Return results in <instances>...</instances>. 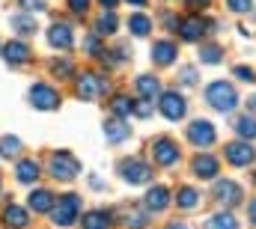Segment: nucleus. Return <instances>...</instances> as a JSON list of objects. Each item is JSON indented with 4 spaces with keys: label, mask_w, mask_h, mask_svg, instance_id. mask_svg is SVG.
Masks as SVG:
<instances>
[{
    "label": "nucleus",
    "mask_w": 256,
    "mask_h": 229,
    "mask_svg": "<svg viewBox=\"0 0 256 229\" xmlns=\"http://www.w3.org/2000/svg\"><path fill=\"white\" fill-rule=\"evenodd\" d=\"M18 6L24 12H42L45 9V0H18Z\"/></svg>",
    "instance_id": "obj_41"
},
{
    "label": "nucleus",
    "mask_w": 256,
    "mask_h": 229,
    "mask_svg": "<svg viewBox=\"0 0 256 229\" xmlns=\"http://www.w3.org/2000/svg\"><path fill=\"white\" fill-rule=\"evenodd\" d=\"M185 134H188V143L196 146V149H208L218 140V131H214V125L208 119H194L191 125L185 128Z\"/></svg>",
    "instance_id": "obj_10"
},
{
    "label": "nucleus",
    "mask_w": 256,
    "mask_h": 229,
    "mask_svg": "<svg viewBox=\"0 0 256 229\" xmlns=\"http://www.w3.org/2000/svg\"><path fill=\"white\" fill-rule=\"evenodd\" d=\"M158 110H161L164 119L179 122V119H185V114H188V102H185V96H182V92L167 90V92H161V96H158Z\"/></svg>",
    "instance_id": "obj_8"
},
{
    "label": "nucleus",
    "mask_w": 256,
    "mask_h": 229,
    "mask_svg": "<svg viewBox=\"0 0 256 229\" xmlns=\"http://www.w3.org/2000/svg\"><path fill=\"white\" fill-rule=\"evenodd\" d=\"M256 158V149L250 146V140H232V143H226L224 146V161L230 164V167H250Z\"/></svg>",
    "instance_id": "obj_9"
},
{
    "label": "nucleus",
    "mask_w": 256,
    "mask_h": 229,
    "mask_svg": "<svg viewBox=\"0 0 256 229\" xmlns=\"http://www.w3.org/2000/svg\"><path fill=\"white\" fill-rule=\"evenodd\" d=\"M167 229H188L182 220H173V224H167Z\"/></svg>",
    "instance_id": "obj_47"
},
{
    "label": "nucleus",
    "mask_w": 256,
    "mask_h": 229,
    "mask_svg": "<svg viewBox=\"0 0 256 229\" xmlns=\"http://www.w3.org/2000/svg\"><path fill=\"white\" fill-rule=\"evenodd\" d=\"M152 114H155L152 98H140V102L134 104V110H131V116H137V119H152Z\"/></svg>",
    "instance_id": "obj_35"
},
{
    "label": "nucleus",
    "mask_w": 256,
    "mask_h": 229,
    "mask_svg": "<svg viewBox=\"0 0 256 229\" xmlns=\"http://www.w3.org/2000/svg\"><path fill=\"white\" fill-rule=\"evenodd\" d=\"M27 98H30V108H36V110H57L60 102H63L60 98V90L51 86V84H45V80L33 84L30 92H27Z\"/></svg>",
    "instance_id": "obj_5"
},
{
    "label": "nucleus",
    "mask_w": 256,
    "mask_h": 229,
    "mask_svg": "<svg viewBox=\"0 0 256 229\" xmlns=\"http://www.w3.org/2000/svg\"><path fill=\"white\" fill-rule=\"evenodd\" d=\"M214 200H218L224 208H236V206L244 202V190H242L238 182L224 178V182H214Z\"/></svg>",
    "instance_id": "obj_11"
},
{
    "label": "nucleus",
    "mask_w": 256,
    "mask_h": 229,
    "mask_svg": "<svg viewBox=\"0 0 256 229\" xmlns=\"http://www.w3.org/2000/svg\"><path fill=\"white\" fill-rule=\"evenodd\" d=\"M149 57H152L155 66H173L176 57H179V48H176V42H170V39H158V42H152Z\"/></svg>",
    "instance_id": "obj_16"
},
{
    "label": "nucleus",
    "mask_w": 256,
    "mask_h": 229,
    "mask_svg": "<svg viewBox=\"0 0 256 229\" xmlns=\"http://www.w3.org/2000/svg\"><path fill=\"white\" fill-rule=\"evenodd\" d=\"M39 164L33 161V158H24V161H18V167H15V178L21 182V184H33L36 178H39Z\"/></svg>",
    "instance_id": "obj_24"
},
{
    "label": "nucleus",
    "mask_w": 256,
    "mask_h": 229,
    "mask_svg": "<svg viewBox=\"0 0 256 229\" xmlns=\"http://www.w3.org/2000/svg\"><path fill=\"white\" fill-rule=\"evenodd\" d=\"M116 27H120V21H116V12H114V9H104V12L96 18V33H98L102 39H104V36H114Z\"/></svg>",
    "instance_id": "obj_25"
},
{
    "label": "nucleus",
    "mask_w": 256,
    "mask_h": 229,
    "mask_svg": "<svg viewBox=\"0 0 256 229\" xmlns=\"http://www.w3.org/2000/svg\"><path fill=\"white\" fill-rule=\"evenodd\" d=\"M128 134H131V128H128V122L122 119V116H110L108 122H104V140L108 143H122V140H128Z\"/></svg>",
    "instance_id": "obj_19"
},
{
    "label": "nucleus",
    "mask_w": 256,
    "mask_h": 229,
    "mask_svg": "<svg viewBox=\"0 0 256 229\" xmlns=\"http://www.w3.org/2000/svg\"><path fill=\"white\" fill-rule=\"evenodd\" d=\"M248 114L256 116V96H250V98H248Z\"/></svg>",
    "instance_id": "obj_46"
},
{
    "label": "nucleus",
    "mask_w": 256,
    "mask_h": 229,
    "mask_svg": "<svg viewBox=\"0 0 256 229\" xmlns=\"http://www.w3.org/2000/svg\"><path fill=\"white\" fill-rule=\"evenodd\" d=\"M170 202H173V200H170V190H167L164 184H152V188L146 190V196H143V208H146V212H152V214L164 212Z\"/></svg>",
    "instance_id": "obj_15"
},
{
    "label": "nucleus",
    "mask_w": 256,
    "mask_h": 229,
    "mask_svg": "<svg viewBox=\"0 0 256 229\" xmlns=\"http://www.w3.org/2000/svg\"><path fill=\"white\" fill-rule=\"evenodd\" d=\"M51 72H54V78H57V80H66V78L74 72V66H72V60H68V57H57L54 62H51Z\"/></svg>",
    "instance_id": "obj_33"
},
{
    "label": "nucleus",
    "mask_w": 256,
    "mask_h": 229,
    "mask_svg": "<svg viewBox=\"0 0 256 229\" xmlns=\"http://www.w3.org/2000/svg\"><path fill=\"white\" fill-rule=\"evenodd\" d=\"M248 218H250V224L256 226V200H250V206H248Z\"/></svg>",
    "instance_id": "obj_43"
},
{
    "label": "nucleus",
    "mask_w": 256,
    "mask_h": 229,
    "mask_svg": "<svg viewBox=\"0 0 256 229\" xmlns=\"http://www.w3.org/2000/svg\"><path fill=\"white\" fill-rule=\"evenodd\" d=\"M218 172H220V161H218V155L200 152V155L194 158V176H196V178H202V182H214Z\"/></svg>",
    "instance_id": "obj_13"
},
{
    "label": "nucleus",
    "mask_w": 256,
    "mask_h": 229,
    "mask_svg": "<svg viewBox=\"0 0 256 229\" xmlns=\"http://www.w3.org/2000/svg\"><path fill=\"white\" fill-rule=\"evenodd\" d=\"M232 131H236L242 140H256V116L254 114L238 116V119L232 122Z\"/></svg>",
    "instance_id": "obj_27"
},
{
    "label": "nucleus",
    "mask_w": 256,
    "mask_h": 229,
    "mask_svg": "<svg viewBox=\"0 0 256 229\" xmlns=\"http://www.w3.org/2000/svg\"><path fill=\"white\" fill-rule=\"evenodd\" d=\"M226 6H230L236 15H244V12L254 9V0H226Z\"/></svg>",
    "instance_id": "obj_39"
},
{
    "label": "nucleus",
    "mask_w": 256,
    "mask_h": 229,
    "mask_svg": "<svg viewBox=\"0 0 256 229\" xmlns=\"http://www.w3.org/2000/svg\"><path fill=\"white\" fill-rule=\"evenodd\" d=\"M98 39H102L98 33H92V36H86V39H84V51H86V54H92V57H98V54L104 51V48H98Z\"/></svg>",
    "instance_id": "obj_38"
},
{
    "label": "nucleus",
    "mask_w": 256,
    "mask_h": 229,
    "mask_svg": "<svg viewBox=\"0 0 256 229\" xmlns=\"http://www.w3.org/2000/svg\"><path fill=\"white\" fill-rule=\"evenodd\" d=\"M48 45L57 48V51H68L74 45V33H72V27L66 21H54L48 27Z\"/></svg>",
    "instance_id": "obj_14"
},
{
    "label": "nucleus",
    "mask_w": 256,
    "mask_h": 229,
    "mask_svg": "<svg viewBox=\"0 0 256 229\" xmlns=\"http://www.w3.org/2000/svg\"><path fill=\"white\" fill-rule=\"evenodd\" d=\"M48 172H51V178H57V182H72V178L80 176V161H78L68 149H57V152H51V158H48Z\"/></svg>",
    "instance_id": "obj_3"
},
{
    "label": "nucleus",
    "mask_w": 256,
    "mask_h": 229,
    "mask_svg": "<svg viewBox=\"0 0 256 229\" xmlns=\"http://www.w3.org/2000/svg\"><path fill=\"white\" fill-rule=\"evenodd\" d=\"M3 224L12 229H27L30 226V214H27V208H21V206H15V202H9L6 208H3Z\"/></svg>",
    "instance_id": "obj_20"
},
{
    "label": "nucleus",
    "mask_w": 256,
    "mask_h": 229,
    "mask_svg": "<svg viewBox=\"0 0 256 229\" xmlns=\"http://www.w3.org/2000/svg\"><path fill=\"white\" fill-rule=\"evenodd\" d=\"M179 36H182V42H200L202 36H206V30H208V24H206V18H200L196 12L188 15V18H182L179 21Z\"/></svg>",
    "instance_id": "obj_12"
},
{
    "label": "nucleus",
    "mask_w": 256,
    "mask_h": 229,
    "mask_svg": "<svg viewBox=\"0 0 256 229\" xmlns=\"http://www.w3.org/2000/svg\"><path fill=\"white\" fill-rule=\"evenodd\" d=\"M0 51H3V45H0Z\"/></svg>",
    "instance_id": "obj_50"
},
{
    "label": "nucleus",
    "mask_w": 256,
    "mask_h": 229,
    "mask_svg": "<svg viewBox=\"0 0 256 229\" xmlns=\"http://www.w3.org/2000/svg\"><path fill=\"white\" fill-rule=\"evenodd\" d=\"M80 226H84V229H110V226H114V214H110V212H104V208H92V212H86V214H84Z\"/></svg>",
    "instance_id": "obj_22"
},
{
    "label": "nucleus",
    "mask_w": 256,
    "mask_h": 229,
    "mask_svg": "<svg viewBox=\"0 0 256 229\" xmlns=\"http://www.w3.org/2000/svg\"><path fill=\"white\" fill-rule=\"evenodd\" d=\"M24 146H21V140L15 137V134H9V137H0V158L3 161H12V158H18V152H21Z\"/></svg>",
    "instance_id": "obj_30"
},
{
    "label": "nucleus",
    "mask_w": 256,
    "mask_h": 229,
    "mask_svg": "<svg viewBox=\"0 0 256 229\" xmlns=\"http://www.w3.org/2000/svg\"><path fill=\"white\" fill-rule=\"evenodd\" d=\"M102 3V9H116L120 6V0H98Z\"/></svg>",
    "instance_id": "obj_45"
},
{
    "label": "nucleus",
    "mask_w": 256,
    "mask_h": 229,
    "mask_svg": "<svg viewBox=\"0 0 256 229\" xmlns=\"http://www.w3.org/2000/svg\"><path fill=\"white\" fill-rule=\"evenodd\" d=\"M80 214V196L78 194H66V196H57L54 200V208H51V224L54 226H72Z\"/></svg>",
    "instance_id": "obj_4"
},
{
    "label": "nucleus",
    "mask_w": 256,
    "mask_h": 229,
    "mask_svg": "<svg viewBox=\"0 0 256 229\" xmlns=\"http://www.w3.org/2000/svg\"><path fill=\"white\" fill-rule=\"evenodd\" d=\"M149 155H152V161H155L158 167H173V164H179V158H182L179 143H176L173 137H155V140L149 143Z\"/></svg>",
    "instance_id": "obj_6"
},
{
    "label": "nucleus",
    "mask_w": 256,
    "mask_h": 229,
    "mask_svg": "<svg viewBox=\"0 0 256 229\" xmlns=\"http://www.w3.org/2000/svg\"><path fill=\"white\" fill-rule=\"evenodd\" d=\"M120 176L126 184H149L152 182V167L143 158H122L120 161Z\"/></svg>",
    "instance_id": "obj_7"
},
{
    "label": "nucleus",
    "mask_w": 256,
    "mask_h": 229,
    "mask_svg": "<svg viewBox=\"0 0 256 229\" xmlns=\"http://www.w3.org/2000/svg\"><path fill=\"white\" fill-rule=\"evenodd\" d=\"M128 33H131V36H149V33H152V18H149L146 12L128 15Z\"/></svg>",
    "instance_id": "obj_26"
},
{
    "label": "nucleus",
    "mask_w": 256,
    "mask_h": 229,
    "mask_svg": "<svg viewBox=\"0 0 256 229\" xmlns=\"http://www.w3.org/2000/svg\"><path fill=\"white\" fill-rule=\"evenodd\" d=\"M9 27L15 30V33H21V36H33L36 30H39V24H36V18H33V12H15L12 18H9Z\"/></svg>",
    "instance_id": "obj_21"
},
{
    "label": "nucleus",
    "mask_w": 256,
    "mask_h": 229,
    "mask_svg": "<svg viewBox=\"0 0 256 229\" xmlns=\"http://www.w3.org/2000/svg\"><path fill=\"white\" fill-rule=\"evenodd\" d=\"M134 86H137V96H140V98H155V96H161V80H158L155 74H140Z\"/></svg>",
    "instance_id": "obj_23"
},
{
    "label": "nucleus",
    "mask_w": 256,
    "mask_h": 229,
    "mask_svg": "<svg viewBox=\"0 0 256 229\" xmlns=\"http://www.w3.org/2000/svg\"><path fill=\"white\" fill-rule=\"evenodd\" d=\"M176 206L185 208V212L196 208V206H200V190H196V188H188V184L179 188V190H176Z\"/></svg>",
    "instance_id": "obj_29"
},
{
    "label": "nucleus",
    "mask_w": 256,
    "mask_h": 229,
    "mask_svg": "<svg viewBox=\"0 0 256 229\" xmlns=\"http://www.w3.org/2000/svg\"><path fill=\"white\" fill-rule=\"evenodd\" d=\"M212 0H188V9H208Z\"/></svg>",
    "instance_id": "obj_42"
},
{
    "label": "nucleus",
    "mask_w": 256,
    "mask_h": 229,
    "mask_svg": "<svg viewBox=\"0 0 256 229\" xmlns=\"http://www.w3.org/2000/svg\"><path fill=\"white\" fill-rule=\"evenodd\" d=\"M3 60H6L9 66H24V62H30V60H33V51H30V45H27V42L12 39V42H6V45H3Z\"/></svg>",
    "instance_id": "obj_17"
},
{
    "label": "nucleus",
    "mask_w": 256,
    "mask_h": 229,
    "mask_svg": "<svg viewBox=\"0 0 256 229\" xmlns=\"http://www.w3.org/2000/svg\"><path fill=\"white\" fill-rule=\"evenodd\" d=\"M200 80V72L194 68V66H185V68H179V84L182 86H194Z\"/></svg>",
    "instance_id": "obj_36"
},
{
    "label": "nucleus",
    "mask_w": 256,
    "mask_h": 229,
    "mask_svg": "<svg viewBox=\"0 0 256 229\" xmlns=\"http://www.w3.org/2000/svg\"><path fill=\"white\" fill-rule=\"evenodd\" d=\"M122 220H126V226H131V229H143V226H146V208H143V212H134V208H128Z\"/></svg>",
    "instance_id": "obj_34"
},
{
    "label": "nucleus",
    "mask_w": 256,
    "mask_h": 229,
    "mask_svg": "<svg viewBox=\"0 0 256 229\" xmlns=\"http://www.w3.org/2000/svg\"><path fill=\"white\" fill-rule=\"evenodd\" d=\"M54 194L51 190H45V188H36V190H30V196H27V208L33 212V214H45V212H51L54 208Z\"/></svg>",
    "instance_id": "obj_18"
},
{
    "label": "nucleus",
    "mask_w": 256,
    "mask_h": 229,
    "mask_svg": "<svg viewBox=\"0 0 256 229\" xmlns=\"http://www.w3.org/2000/svg\"><path fill=\"white\" fill-rule=\"evenodd\" d=\"M232 74H236L242 84H256V68H250V66H236Z\"/></svg>",
    "instance_id": "obj_37"
},
{
    "label": "nucleus",
    "mask_w": 256,
    "mask_h": 229,
    "mask_svg": "<svg viewBox=\"0 0 256 229\" xmlns=\"http://www.w3.org/2000/svg\"><path fill=\"white\" fill-rule=\"evenodd\" d=\"M131 110H134V102H131L128 96H114V98H110V114H114V116H122V119H128V116H131Z\"/></svg>",
    "instance_id": "obj_31"
},
{
    "label": "nucleus",
    "mask_w": 256,
    "mask_h": 229,
    "mask_svg": "<svg viewBox=\"0 0 256 229\" xmlns=\"http://www.w3.org/2000/svg\"><path fill=\"white\" fill-rule=\"evenodd\" d=\"M90 188H92V190H102L104 184H102V178H96V176H90Z\"/></svg>",
    "instance_id": "obj_44"
},
{
    "label": "nucleus",
    "mask_w": 256,
    "mask_h": 229,
    "mask_svg": "<svg viewBox=\"0 0 256 229\" xmlns=\"http://www.w3.org/2000/svg\"><path fill=\"white\" fill-rule=\"evenodd\" d=\"M206 104H212L218 114H232L238 108V92L230 80H212L206 86Z\"/></svg>",
    "instance_id": "obj_1"
},
{
    "label": "nucleus",
    "mask_w": 256,
    "mask_h": 229,
    "mask_svg": "<svg viewBox=\"0 0 256 229\" xmlns=\"http://www.w3.org/2000/svg\"><path fill=\"white\" fill-rule=\"evenodd\" d=\"M224 57V48L220 45H200V62H206V66H218Z\"/></svg>",
    "instance_id": "obj_32"
},
{
    "label": "nucleus",
    "mask_w": 256,
    "mask_h": 229,
    "mask_svg": "<svg viewBox=\"0 0 256 229\" xmlns=\"http://www.w3.org/2000/svg\"><path fill=\"white\" fill-rule=\"evenodd\" d=\"M68 9H72L78 18H84V15L90 12V0H68Z\"/></svg>",
    "instance_id": "obj_40"
},
{
    "label": "nucleus",
    "mask_w": 256,
    "mask_h": 229,
    "mask_svg": "<svg viewBox=\"0 0 256 229\" xmlns=\"http://www.w3.org/2000/svg\"><path fill=\"white\" fill-rule=\"evenodd\" d=\"M202 229H238V218L232 212H220V214H212Z\"/></svg>",
    "instance_id": "obj_28"
},
{
    "label": "nucleus",
    "mask_w": 256,
    "mask_h": 229,
    "mask_svg": "<svg viewBox=\"0 0 256 229\" xmlns=\"http://www.w3.org/2000/svg\"><path fill=\"white\" fill-rule=\"evenodd\" d=\"M254 182H256V172H254Z\"/></svg>",
    "instance_id": "obj_49"
},
{
    "label": "nucleus",
    "mask_w": 256,
    "mask_h": 229,
    "mask_svg": "<svg viewBox=\"0 0 256 229\" xmlns=\"http://www.w3.org/2000/svg\"><path fill=\"white\" fill-rule=\"evenodd\" d=\"M128 3H131V6H146L149 0H128Z\"/></svg>",
    "instance_id": "obj_48"
},
{
    "label": "nucleus",
    "mask_w": 256,
    "mask_h": 229,
    "mask_svg": "<svg viewBox=\"0 0 256 229\" xmlns=\"http://www.w3.org/2000/svg\"><path fill=\"white\" fill-rule=\"evenodd\" d=\"M108 90H110V84H108V78L98 74V72H80V74L74 78V96L84 98V102H96V98L108 96Z\"/></svg>",
    "instance_id": "obj_2"
}]
</instances>
